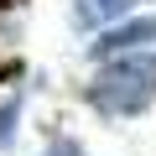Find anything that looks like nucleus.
I'll use <instances>...</instances> for the list:
<instances>
[{
	"instance_id": "nucleus-1",
	"label": "nucleus",
	"mask_w": 156,
	"mask_h": 156,
	"mask_svg": "<svg viewBox=\"0 0 156 156\" xmlns=\"http://www.w3.org/2000/svg\"><path fill=\"white\" fill-rule=\"evenodd\" d=\"M89 109L104 115V120H130V115H146L151 99H156V52H120L109 57L83 89Z\"/></svg>"
},
{
	"instance_id": "nucleus-2",
	"label": "nucleus",
	"mask_w": 156,
	"mask_h": 156,
	"mask_svg": "<svg viewBox=\"0 0 156 156\" xmlns=\"http://www.w3.org/2000/svg\"><path fill=\"white\" fill-rule=\"evenodd\" d=\"M146 47H156V16H135V21H120V26H109L89 52L104 62L109 52H146Z\"/></svg>"
},
{
	"instance_id": "nucleus-3",
	"label": "nucleus",
	"mask_w": 156,
	"mask_h": 156,
	"mask_svg": "<svg viewBox=\"0 0 156 156\" xmlns=\"http://www.w3.org/2000/svg\"><path fill=\"white\" fill-rule=\"evenodd\" d=\"M140 11V0H73V21L83 31H109Z\"/></svg>"
},
{
	"instance_id": "nucleus-4",
	"label": "nucleus",
	"mask_w": 156,
	"mask_h": 156,
	"mask_svg": "<svg viewBox=\"0 0 156 156\" xmlns=\"http://www.w3.org/2000/svg\"><path fill=\"white\" fill-rule=\"evenodd\" d=\"M42 156H89L83 146H78V140H68V135H57V140H47V151Z\"/></svg>"
}]
</instances>
